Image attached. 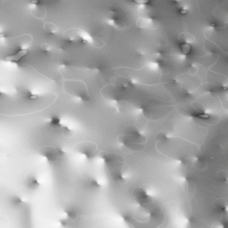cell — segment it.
I'll use <instances>...</instances> for the list:
<instances>
[{"instance_id": "1", "label": "cell", "mask_w": 228, "mask_h": 228, "mask_svg": "<svg viewBox=\"0 0 228 228\" xmlns=\"http://www.w3.org/2000/svg\"><path fill=\"white\" fill-rule=\"evenodd\" d=\"M99 156L104 161L111 179L114 182L125 184L126 179L123 176L124 165L123 157L117 154L105 151L100 152Z\"/></svg>"}, {"instance_id": "2", "label": "cell", "mask_w": 228, "mask_h": 228, "mask_svg": "<svg viewBox=\"0 0 228 228\" xmlns=\"http://www.w3.org/2000/svg\"><path fill=\"white\" fill-rule=\"evenodd\" d=\"M117 139L126 148L135 151L141 150L147 141V138L134 126H129L125 128Z\"/></svg>"}, {"instance_id": "3", "label": "cell", "mask_w": 228, "mask_h": 228, "mask_svg": "<svg viewBox=\"0 0 228 228\" xmlns=\"http://www.w3.org/2000/svg\"><path fill=\"white\" fill-rule=\"evenodd\" d=\"M73 150L75 152L83 155L88 160H92L97 154V146L94 142L83 141L78 142L74 146Z\"/></svg>"}, {"instance_id": "4", "label": "cell", "mask_w": 228, "mask_h": 228, "mask_svg": "<svg viewBox=\"0 0 228 228\" xmlns=\"http://www.w3.org/2000/svg\"><path fill=\"white\" fill-rule=\"evenodd\" d=\"M38 153L44 157L49 163H53L60 158L64 157L65 153L61 148L53 146H45L40 147Z\"/></svg>"}, {"instance_id": "5", "label": "cell", "mask_w": 228, "mask_h": 228, "mask_svg": "<svg viewBox=\"0 0 228 228\" xmlns=\"http://www.w3.org/2000/svg\"><path fill=\"white\" fill-rule=\"evenodd\" d=\"M48 126L52 129L60 130L63 135L64 137H70L72 135V130L67 126L62 123L60 116L57 115H52L49 117L48 120Z\"/></svg>"}, {"instance_id": "6", "label": "cell", "mask_w": 228, "mask_h": 228, "mask_svg": "<svg viewBox=\"0 0 228 228\" xmlns=\"http://www.w3.org/2000/svg\"><path fill=\"white\" fill-rule=\"evenodd\" d=\"M28 53V51L27 49H21L15 54L6 57L5 60L7 62H18Z\"/></svg>"}, {"instance_id": "7", "label": "cell", "mask_w": 228, "mask_h": 228, "mask_svg": "<svg viewBox=\"0 0 228 228\" xmlns=\"http://www.w3.org/2000/svg\"><path fill=\"white\" fill-rule=\"evenodd\" d=\"M44 29L46 31L50 33H55L59 30V28L56 24L51 22H48L44 25Z\"/></svg>"}, {"instance_id": "8", "label": "cell", "mask_w": 228, "mask_h": 228, "mask_svg": "<svg viewBox=\"0 0 228 228\" xmlns=\"http://www.w3.org/2000/svg\"><path fill=\"white\" fill-rule=\"evenodd\" d=\"M27 187L29 189H35L40 186V183H38L37 179L34 177H31L27 181Z\"/></svg>"}, {"instance_id": "9", "label": "cell", "mask_w": 228, "mask_h": 228, "mask_svg": "<svg viewBox=\"0 0 228 228\" xmlns=\"http://www.w3.org/2000/svg\"><path fill=\"white\" fill-rule=\"evenodd\" d=\"M67 216L72 220H75L77 217V213L75 210L71 209H66L64 211Z\"/></svg>"}, {"instance_id": "10", "label": "cell", "mask_w": 228, "mask_h": 228, "mask_svg": "<svg viewBox=\"0 0 228 228\" xmlns=\"http://www.w3.org/2000/svg\"><path fill=\"white\" fill-rule=\"evenodd\" d=\"M181 48L183 53L185 54H187L190 52L191 51V47L190 45L187 44H183L181 45Z\"/></svg>"}, {"instance_id": "11", "label": "cell", "mask_w": 228, "mask_h": 228, "mask_svg": "<svg viewBox=\"0 0 228 228\" xmlns=\"http://www.w3.org/2000/svg\"><path fill=\"white\" fill-rule=\"evenodd\" d=\"M12 203L15 206H18L21 203H23V202L20 197L18 196H14L12 198Z\"/></svg>"}, {"instance_id": "12", "label": "cell", "mask_w": 228, "mask_h": 228, "mask_svg": "<svg viewBox=\"0 0 228 228\" xmlns=\"http://www.w3.org/2000/svg\"><path fill=\"white\" fill-rule=\"evenodd\" d=\"M89 183L92 187L95 188H99L101 187L100 185L95 179H91L89 180Z\"/></svg>"}, {"instance_id": "13", "label": "cell", "mask_w": 228, "mask_h": 228, "mask_svg": "<svg viewBox=\"0 0 228 228\" xmlns=\"http://www.w3.org/2000/svg\"><path fill=\"white\" fill-rule=\"evenodd\" d=\"M41 48H42V49H44L45 51H49V50L51 49L50 46L46 44H42L41 45Z\"/></svg>"}, {"instance_id": "14", "label": "cell", "mask_w": 228, "mask_h": 228, "mask_svg": "<svg viewBox=\"0 0 228 228\" xmlns=\"http://www.w3.org/2000/svg\"><path fill=\"white\" fill-rule=\"evenodd\" d=\"M60 222L61 224L63 226H65L67 224V221L65 220V219H62Z\"/></svg>"}, {"instance_id": "15", "label": "cell", "mask_w": 228, "mask_h": 228, "mask_svg": "<svg viewBox=\"0 0 228 228\" xmlns=\"http://www.w3.org/2000/svg\"><path fill=\"white\" fill-rule=\"evenodd\" d=\"M180 13H181L182 14H186L187 11L184 10H182V11H181V12H180Z\"/></svg>"}]
</instances>
